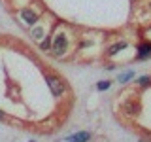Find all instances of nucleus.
I'll list each match as a JSON object with an SVG mask.
<instances>
[{"mask_svg": "<svg viewBox=\"0 0 151 142\" xmlns=\"http://www.w3.org/2000/svg\"><path fill=\"white\" fill-rule=\"evenodd\" d=\"M21 17L25 19L27 25H32V23H36V13L30 12V9H23V12H21Z\"/></svg>", "mask_w": 151, "mask_h": 142, "instance_id": "7ed1b4c3", "label": "nucleus"}, {"mask_svg": "<svg viewBox=\"0 0 151 142\" xmlns=\"http://www.w3.org/2000/svg\"><path fill=\"white\" fill-rule=\"evenodd\" d=\"M47 85H49L51 93L57 95V97H59V95L64 91V83L60 82V80H57V78H49V80H47Z\"/></svg>", "mask_w": 151, "mask_h": 142, "instance_id": "f257e3e1", "label": "nucleus"}, {"mask_svg": "<svg viewBox=\"0 0 151 142\" xmlns=\"http://www.w3.org/2000/svg\"><path fill=\"white\" fill-rule=\"evenodd\" d=\"M125 47H127V44H125V42H119V44L111 46V47H110V55H115L119 49H125Z\"/></svg>", "mask_w": 151, "mask_h": 142, "instance_id": "0eeeda50", "label": "nucleus"}, {"mask_svg": "<svg viewBox=\"0 0 151 142\" xmlns=\"http://www.w3.org/2000/svg\"><path fill=\"white\" fill-rule=\"evenodd\" d=\"M89 138H91V135H89V133H78V135L68 136L70 142H87Z\"/></svg>", "mask_w": 151, "mask_h": 142, "instance_id": "20e7f679", "label": "nucleus"}, {"mask_svg": "<svg viewBox=\"0 0 151 142\" xmlns=\"http://www.w3.org/2000/svg\"><path fill=\"white\" fill-rule=\"evenodd\" d=\"M42 34H44V30H42V28H34V30H32V36H34L36 40H40Z\"/></svg>", "mask_w": 151, "mask_h": 142, "instance_id": "6e6552de", "label": "nucleus"}, {"mask_svg": "<svg viewBox=\"0 0 151 142\" xmlns=\"http://www.w3.org/2000/svg\"><path fill=\"white\" fill-rule=\"evenodd\" d=\"M140 83H142V85L149 83V78H147V76H144V78H140Z\"/></svg>", "mask_w": 151, "mask_h": 142, "instance_id": "9d476101", "label": "nucleus"}, {"mask_svg": "<svg viewBox=\"0 0 151 142\" xmlns=\"http://www.w3.org/2000/svg\"><path fill=\"white\" fill-rule=\"evenodd\" d=\"M130 76H132L130 72H127V74H123V76H121V80H123V82H125V80H129V78H130Z\"/></svg>", "mask_w": 151, "mask_h": 142, "instance_id": "9b49d317", "label": "nucleus"}, {"mask_svg": "<svg viewBox=\"0 0 151 142\" xmlns=\"http://www.w3.org/2000/svg\"><path fill=\"white\" fill-rule=\"evenodd\" d=\"M0 120H4V112H0Z\"/></svg>", "mask_w": 151, "mask_h": 142, "instance_id": "ddd939ff", "label": "nucleus"}, {"mask_svg": "<svg viewBox=\"0 0 151 142\" xmlns=\"http://www.w3.org/2000/svg\"><path fill=\"white\" fill-rule=\"evenodd\" d=\"M151 55V44H142L140 46V57H147Z\"/></svg>", "mask_w": 151, "mask_h": 142, "instance_id": "423d86ee", "label": "nucleus"}, {"mask_svg": "<svg viewBox=\"0 0 151 142\" xmlns=\"http://www.w3.org/2000/svg\"><path fill=\"white\" fill-rule=\"evenodd\" d=\"M123 108H125V112L130 114V116H134V114L140 112V106L136 102H125V106H123Z\"/></svg>", "mask_w": 151, "mask_h": 142, "instance_id": "39448f33", "label": "nucleus"}, {"mask_svg": "<svg viewBox=\"0 0 151 142\" xmlns=\"http://www.w3.org/2000/svg\"><path fill=\"white\" fill-rule=\"evenodd\" d=\"M53 51H55L57 55H63L64 51H66V38H64L63 34L55 38V42H53Z\"/></svg>", "mask_w": 151, "mask_h": 142, "instance_id": "f03ea898", "label": "nucleus"}, {"mask_svg": "<svg viewBox=\"0 0 151 142\" xmlns=\"http://www.w3.org/2000/svg\"><path fill=\"white\" fill-rule=\"evenodd\" d=\"M110 87V82H100L98 83V89H100V91H104V89H108Z\"/></svg>", "mask_w": 151, "mask_h": 142, "instance_id": "1a4fd4ad", "label": "nucleus"}, {"mask_svg": "<svg viewBox=\"0 0 151 142\" xmlns=\"http://www.w3.org/2000/svg\"><path fill=\"white\" fill-rule=\"evenodd\" d=\"M147 34H149V36H151V28H149V30H147Z\"/></svg>", "mask_w": 151, "mask_h": 142, "instance_id": "4468645a", "label": "nucleus"}, {"mask_svg": "<svg viewBox=\"0 0 151 142\" xmlns=\"http://www.w3.org/2000/svg\"><path fill=\"white\" fill-rule=\"evenodd\" d=\"M47 47H49V40H45L44 44H42V49H47Z\"/></svg>", "mask_w": 151, "mask_h": 142, "instance_id": "f8f14e48", "label": "nucleus"}]
</instances>
